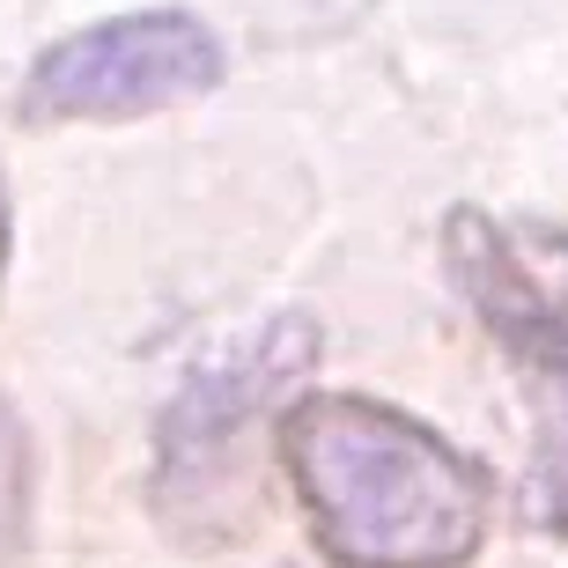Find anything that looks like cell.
<instances>
[{"label":"cell","instance_id":"2","mask_svg":"<svg viewBox=\"0 0 568 568\" xmlns=\"http://www.w3.org/2000/svg\"><path fill=\"white\" fill-rule=\"evenodd\" d=\"M443 258L531 406L517 517L539 539H568V236L458 207L443 222Z\"/></svg>","mask_w":568,"mask_h":568},{"label":"cell","instance_id":"6","mask_svg":"<svg viewBox=\"0 0 568 568\" xmlns=\"http://www.w3.org/2000/svg\"><path fill=\"white\" fill-rule=\"evenodd\" d=\"M8 252H16V200H8V178H0V281H8Z\"/></svg>","mask_w":568,"mask_h":568},{"label":"cell","instance_id":"5","mask_svg":"<svg viewBox=\"0 0 568 568\" xmlns=\"http://www.w3.org/2000/svg\"><path fill=\"white\" fill-rule=\"evenodd\" d=\"M30 539V428L16 399H0V568Z\"/></svg>","mask_w":568,"mask_h":568},{"label":"cell","instance_id":"1","mask_svg":"<svg viewBox=\"0 0 568 568\" xmlns=\"http://www.w3.org/2000/svg\"><path fill=\"white\" fill-rule=\"evenodd\" d=\"M281 473L333 568H465L495 525V473L428 422L362 392L281 414Z\"/></svg>","mask_w":568,"mask_h":568},{"label":"cell","instance_id":"4","mask_svg":"<svg viewBox=\"0 0 568 568\" xmlns=\"http://www.w3.org/2000/svg\"><path fill=\"white\" fill-rule=\"evenodd\" d=\"M222 74L230 52L192 8H141L52 38L22 74L16 111L30 126H119L200 104L207 89H222Z\"/></svg>","mask_w":568,"mask_h":568},{"label":"cell","instance_id":"3","mask_svg":"<svg viewBox=\"0 0 568 568\" xmlns=\"http://www.w3.org/2000/svg\"><path fill=\"white\" fill-rule=\"evenodd\" d=\"M311 369H317V333L303 317H274L258 339H244L230 362L200 369L170 399L163 428H155V517L178 539L222 547V539L258 525L252 428Z\"/></svg>","mask_w":568,"mask_h":568}]
</instances>
